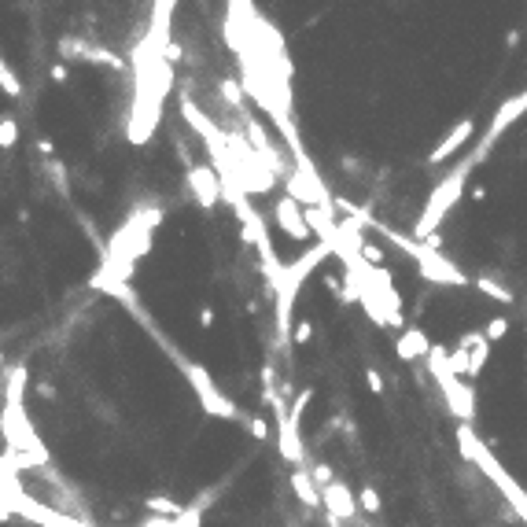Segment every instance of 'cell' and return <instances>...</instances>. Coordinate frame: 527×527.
Wrapping results in <instances>:
<instances>
[{
    "instance_id": "6da1fadb",
    "label": "cell",
    "mask_w": 527,
    "mask_h": 527,
    "mask_svg": "<svg viewBox=\"0 0 527 527\" xmlns=\"http://www.w3.org/2000/svg\"><path fill=\"white\" fill-rule=\"evenodd\" d=\"M332 255V247L324 244V240H317V244H310V251H302L288 270H284V277L277 280V328H280V339L295 336L292 332V314H295V299H299V288L302 280L310 277L321 262Z\"/></svg>"
},
{
    "instance_id": "7a4b0ae2",
    "label": "cell",
    "mask_w": 527,
    "mask_h": 527,
    "mask_svg": "<svg viewBox=\"0 0 527 527\" xmlns=\"http://www.w3.org/2000/svg\"><path fill=\"white\" fill-rule=\"evenodd\" d=\"M472 166H476L472 159L461 163L454 173H446V181H439L435 192L428 195V207H424V214H421V222H416V240H421V244H424V240H431V232L439 229V222H443V214L457 203V195L465 192V178L472 173Z\"/></svg>"
},
{
    "instance_id": "3957f363",
    "label": "cell",
    "mask_w": 527,
    "mask_h": 527,
    "mask_svg": "<svg viewBox=\"0 0 527 527\" xmlns=\"http://www.w3.org/2000/svg\"><path fill=\"white\" fill-rule=\"evenodd\" d=\"M428 365H431V377L439 380V387H443V394H446V406L461 416V421H472V413H476V402H472V387L461 380V377H454V369H450V354L443 347H431V354H428Z\"/></svg>"
},
{
    "instance_id": "277c9868",
    "label": "cell",
    "mask_w": 527,
    "mask_h": 527,
    "mask_svg": "<svg viewBox=\"0 0 527 527\" xmlns=\"http://www.w3.org/2000/svg\"><path fill=\"white\" fill-rule=\"evenodd\" d=\"M4 435H8V443H11L15 454H30V457L41 461V465L48 461V450L41 446V439L30 428V416H26L23 406H4Z\"/></svg>"
},
{
    "instance_id": "5b68a950",
    "label": "cell",
    "mask_w": 527,
    "mask_h": 527,
    "mask_svg": "<svg viewBox=\"0 0 527 527\" xmlns=\"http://www.w3.org/2000/svg\"><path fill=\"white\" fill-rule=\"evenodd\" d=\"M185 377H188V384L195 387V394H200V402H203V409H207L210 416H225V421H229V416H236V406L214 387V380L207 377L203 365L188 362V365H185Z\"/></svg>"
},
{
    "instance_id": "8992f818",
    "label": "cell",
    "mask_w": 527,
    "mask_h": 527,
    "mask_svg": "<svg viewBox=\"0 0 527 527\" xmlns=\"http://www.w3.org/2000/svg\"><path fill=\"white\" fill-rule=\"evenodd\" d=\"M277 225L292 240H306L314 232L310 222H306V210H299V200H292V195H284V200L277 203Z\"/></svg>"
},
{
    "instance_id": "52a82bcc",
    "label": "cell",
    "mask_w": 527,
    "mask_h": 527,
    "mask_svg": "<svg viewBox=\"0 0 527 527\" xmlns=\"http://www.w3.org/2000/svg\"><path fill=\"white\" fill-rule=\"evenodd\" d=\"M321 498L328 505V516H332V523L339 520H354V494H350L347 483H328V487H321Z\"/></svg>"
},
{
    "instance_id": "ba28073f",
    "label": "cell",
    "mask_w": 527,
    "mask_h": 527,
    "mask_svg": "<svg viewBox=\"0 0 527 527\" xmlns=\"http://www.w3.org/2000/svg\"><path fill=\"white\" fill-rule=\"evenodd\" d=\"M527 111V93H520V96H509V100H505L501 107H498V111H494V122H491V129H487V144L491 140H498L501 133H505V129H509L520 115Z\"/></svg>"
},
{
    "instance_id": "9c48e42d",
    "label": "cell",
    "mask_w": 527,
    "mask_h": 527,
    "mask_svg": "<svg viewBox=\"0 0 527 527\" xmlns=\"http://www.w3.org/2000/svg\"><path fill=\"white\" fill-rule=\"evenodd\" d=\"M188 181H192L195 200H200L203 207H214V203H218V192H222V185H218V178H214L210 166H192V170H188Z\"/></svg>"
},
{
    "instance_id": "30bf717a",
    "label": "cell",
    "mask_w": 527,
    "mask_h": 527,
    "mask_svg": "<svg viewBox=\"0 0 527 527\" xmlns=\"http://www.w3.org/2000/svg\"><path fill=\"white\" fill-rule=\"evenodd\" d=\"M277 424H280V457L292 461L299 469L302 465V443H299V428L288 421V413H277Z\"/></svg>"
},
{
    "instance_id": "8fae6325",
    "label": "cell",
    "mask_w": 527,
    "mask_h": 527,
    "mask_svg": "<svg viewBox=\"0 0 527 527\" xmlns=\"http://www.w3.org/2000/svg\"><path fill=\"white\" fill-rule=\"evenodd\" d=\"M394 350H399L402 362H416V358L431 354V343H428V336L421 332V328H409V332H402L399 339H394Z\"/></svg>"
},
{
    "instance_id": "7c38bea8",
    "label": "cell",
    "mask_w": 527,
    "mask_h": 527,
    "mask_svg": "<svg viewBox=\"0 0 527 527\" xmlns=\"http://www.w3.org/2000/svg\"><path fill=\"white\" fill-rule=\"evenodd\" d=\"M472 133H476V122H472V118H465V122H461L457 129H450V137H446L443 144H439V148L431 151V163H443V159H450L457 148H465V144L472 140Z\"/></svg>"
},
{
    "instance_id": "4fadbf2b",
    "label": "cell",
    "mask_w": 527,
    "mask_h": 527,
    "mask_svg": "<svg viewBox=\"0 0 527 527\" xmlns=\"http://www.w3.org/2000/svg\"><path fill=\"white\" fill-rule=\"evenodd\" d=\"M26 380H30V369L19 362L11 372H8V391H4V406H23V391H26Z\"/></svg>"
},
{
    "instance_id": "5bb4252c",
    "label": "cell",
    "mask_w": 527,
    "mask_h": 527,
    "mask_svg": "<svg viewBox=\"0 0 527 527\" xmlns=\"http://www.w3.org/2000/svg\"><path fill=\"white\" fill-rule=\"evenodd\" d=\"M292 487H295V494H299V501H306L314 509V505H321L324 498L317 494V483H314V476L306 472V469H295L292 472Z\"/></svg>"
},
{
    "instance_id": "9a60e30c",
    "label": "cell",
    "mask_w": 527,
    "mask_h": 527,
    "mask_svg": "<svg viewBox=\"0 0 527 527\" xmlns=\"http://www.w3.org/2000/svg\"><path fill=\"white\" fill-rule=\"evenodd\" d=\"M476 288H479L483 295H487V299L513 302V292H509V288H501V284H498V280H491V277H479V280H476Z\"/></svg>"
},
{
    "instance_id": "2e32d148",
    "label": "cell",
    "mask_w": 527,
    "mask_h": 527,
    "mask_svg": "<svg viewBox=\"0 0 527 527\" xmlns=\"http://www.w3.org/2000/svg\"><path fill=\"white\" fill-rule=\"evenodd\" d=\"M450 369H454V377H472V354H469V350H461V347H454L450 350Z\"/></svg>"
},
{
    "instance_id": "e0dca14e",
    "label": "cell",
    "mask_w": 527,
    "mask_h": 527,
    "mask_svg": "<svg viewBox=\"0 0 527 527\" xmlns=\"http://www.w3.org/2000/svg\"><path fill=\"white\" fill-rule=\"evenodd\" d=\"M148 509H151V513H163L166 520H173V516H181V513H185L181 505H178V501H170V498H148Z\"/></svg>"
},
{
    "instance_id": "ac0fdd59",
    "label": "cell",
    "mask_w": 527,
    "mask_h": 527,
    "mask_svg": "<svg viewBox=\"0 0 527 527\" xmlns=\"http://www.w3.org/2000/svg\"><path fill=\"white\" fill-rule=\"evenodd\" d=\"M0 85H4V93H8V96H19V93H23V85H19V78L11 74L8 63H0Z\"/></svg>"
},
{
    "instance_id": "d6986e66",
    "label": "cell",
    "mask_w": 527,
    "mask_h": 527,
    "mask_svg": "<svg viewBox=\"0 0 527 527\" xmlns=\"http://www.w3.org/2000/svg\"><path fill=\"white\" fill-rule=\"evenodd\" d=\"M487 358H491V343L487 339H483L476 350H472V377H479V372H483V365H487Z\"/></svg>"
},
{
    "instance_id": "ffe728a7",
    "label": "cell",
    "mask_w": 527,
    "mask_h": 527,
    "mask_svg": "<svg viewBox=\"0 0 527 527\" xmlns=\"http://www.w3.org/2000/svg\"><path fill=\"white\" fill-rule=\"evenodd\" d=\"M200 523H203V513L200 509H185L181 516L170 520V527H200Z\"/></svg>"
},
{
    "instance_id": "44dd1931",
    "label": "cell",
    "mask_w": 527,
    "mask_h": 527,
    "mask_svg": "<svg viewBox=\"0 0 527 527\" xmlns=\"http://www.w3.org/2000/svg\"><path fill=\"white\" fill-rule=\"evenodd\" d=\"M358 501H362V509H365V513H380V494L372 491V487H362Z\"/></svg>"
},
{
    "instance_id": "7402d4cb",
    "label": "cell",
    "mask_w": 527,
    "mask_h": 527,
    "mask_svg": "<svg viewBox=\"0 0 527 527\" xmlns=\"http://www.w3.org/2000/svg\"><path fill=\"white\" fill-rule=\"evenodd\" d=\"M19 140V126L11 122V118H4V122H0V144H4V148H11Z\"/></svg>"
},
{
    "instance_id": "603a6c76",
    "label": "cell",
    "mask_w": 527,
    "mask_h": 527,
    "mask_svg": "<svg viewBox=\"0 0 527 527\" xmlns=\"http://www.w3.org/2000/svg\"><path fill=\"white\" fill-rule=\"evenodd\" d=\"M505 332H509V321H505V317H494V321L487 324V332H483V336H487V343H494V339H501Z\"/></svg>"
},
{
    "instance_id": "cb8c5ba5",
    "label": "cell",
    "mask_w": 527,
    "mask_h": 527,
    "mask_svg": "<svg viewBox=\"0 0 527 527\" xmlns=\"http://www.w3.org/2000/svg\"><path fill=\"white\" fill-rule=\"evenodd\" d=\"M310 336H314L310 321H299V324H295V343H310Z\"/></svg>"
},
{
    "instance_id": "d4e9b609",
    "label": "cell",
    "mask_w": 527,
    "mask_h": 527,
    "mask_svg": "<svg viewBox=\"0 0 527 527\" xmlns=\"http://www.w3.org/2000/svg\"><path fill=\"white\" fill-rule=\"evenodd\" d=\"M365 380H369V387L377 391V394L384 391V380H380V372H377V369H369V372H365Z\"/></svg>"
},
{
    "instance_id": "484cf974",
    "label": "cell",
    "mask_w": 527,
    "mask_h": 527,
    "mask_svg": "<svg viewBox=\"0 0 527 527\" xmlns=\"http://www.w3.org/2000/svg\"><path fill=\"white\" fill-rule=\"evenodd\" d=\"M251 431L255 439H266V421H251Z\"/></svg>"
}]
</instances>
